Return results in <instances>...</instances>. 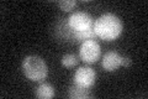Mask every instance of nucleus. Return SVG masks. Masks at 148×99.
I'll list each match as a JSON object with an SVG mask.
<instances>
[{"label":"nucleus","instance_id":"nucleus-8","mask_svg":"<svg viewBox=\"0 0 148 99\" xmlns=\"http://www.w3.org/2000/svg\"><path fill=\"white\" fill-rule=\"evenodd\" d=\"M54 96V88L49 83H41L36 88V97L40 99H49Z\"/></svg>","mask_w":148,"mask_h":99},{"label":"nucleus","instance_id":"nucleus-5","mask_svg":"<svg viewBox=\"0 0 148 99\" xmlns=\"http://www.w3.org/2000/svg\"><path fill=\"white\" fill-rule=\"evenodd\" d=\"M95 78H96V73L95 71L91 67H88V66H84V67H80L77 69V72L74 73V83L79 84L82 87H86L90 88L92 84L95 83Z\"/></svg>","mask_w":148,"mask_h":99},{"label":"nucleus","instance_id":"nucleus-3","mask_svg":"<svg viewBox=\"0 0 148 99\" xmlns=\"http://www.w3.org/2000/svg\"><path fill=\"white\" fill-rule=\"evenodd\" d=\"M68 26L73 31H85L94 27V20L88 12L84 11H75L69 15L68 17Z\"/></svg>","mask_w":148,"mask_h":99},{"label":"nucleus","instance_id":"nucleus-11","mask_svg":"<svg viewBox=\"0 0 148 99\" xmlns=\"http://www.w3.org/2000/svg\"><path fill=\"white\" fill-rule=\"evenodd\" d=\"M131 64V60L128 57H121V66L123 67H128V66Z\"/></svg>","mask_w":148,"mask_h":99},{"label":"nucleus","instance_id":"nucleus-6","mask_svg":"<svg viewBox=\"0 0 148 99\" xmlns=\"http://www.w3.org/2000/svg\"><path fill=\"white\" fill-rule=\"evenodd\" d=\"M121 55H119L116 51H109L106 52L101 61V66L108 72H114L121 66Z\"/></svg>","mask_w":148,"mask_h":99},{"label":"nucleus","instance_id":"nucleus-2","mask_svg":"<svg viewBox=\"0 0 148 99\" xmlns=\"http://www.w3.org/2000/svg\"><path fill=\"white\" fill-rule=\"evenodd\" d=\"M22 72L25 76L34 82H41L47 77L48 67L45 60L38 56H27L22 61Z\"/></svg>","mask_w":148,"mask_h":99},{"label":"nucleus","instance_id":"nucleus-1","mask_svg":"<svg viewBox=\"0 0 148 99\" xmlns=\"http://www.w3.org/2000/svg\"><path fill=\"white\" fill-rule=\"evenodd\" d=\"M122 21L111 12L101 15L98 20L94 22L95 35L105 41H112L117 39L122 32Z\"/></svg>","mask_w":148,"mask_h":99},{"label":"nucleus","instance_id":"nucleus-9","mask_svg":"<svg viewBox=\"0 0 148 99\" xmlns=\"http://www.w3.org/2000/svg\"><path fill=\"white\" fill-rule=\"evenodd\" d=\"M78 63V58L73 53H68V55H64L62 57V64L66 66V67H73Z\"/></svg>","mask_w":148,"mask_h":99},{"label":"nucleus","instance_id":"nucleus-10","mask_svg":"<svg viewBox=\"0 0 148 99\" xmlns=\"http://www.w3.org/2000/svg\"><path fill=\"white\" fill-rule=\"evenodd\" d=\"M57 4L63 11H71L73 10V8H75L77 1L75 0H64V1H58Z\"/></svg>","mask_w":148,"mask_h":99},{"label":"nucleus","instance_id":"nucleus-4","mask_svg":"<svg viewBox=\"0 0 148 99\" xmlns=\"http://www.w3.org/2000/svg\"><path fill=\"white\" fill-rule=\"evenodd\" d=\"M79 55H80V58L85 63L88 64L95 63L100 58V55H101L100 45L95 40H86L84 42H82Z\"/></svg>","mask_w":148,"mask_h":99},{"label":"nucleus","instance_id":"nucleus-7","mask_svg":"<svg viewBox=\"0 0 148 99\" xmlns=\"http://www.w3.org/2000/svg\"><path fill=\"white\" fill-rule=\"evenodd\" d=\"M68 96L69 98H73V99H86L91 97V93L89 91V88L82 87L79 84L74 83L68 89Z\"/></svg>","mask_w":148,"mask_h":99}]
</instances>
